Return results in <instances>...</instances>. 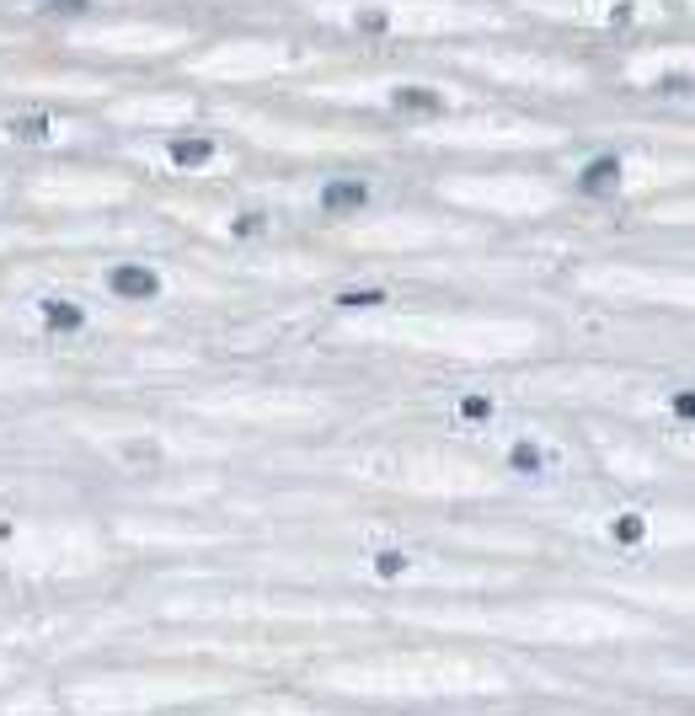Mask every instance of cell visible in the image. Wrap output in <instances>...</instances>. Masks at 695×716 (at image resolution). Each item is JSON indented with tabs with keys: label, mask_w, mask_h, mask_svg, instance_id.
Listing matches in <instances>:
<instances>
[{
	"label": "cell",
	"mask_w": 695,
	"mask_h": 716,
	"mask_svg": "<svg viewBox=\"0 0 695 716\" xmlns=\"http://www.w3.org/2000/svg\"><path fill=\"white\" fill-rule=\"evenodd\" d=\"M305 684L337 695L343 706H455V700L514 695V663L466 647L332 652L311 663Z\"/></svg>",
	"instance_id": "cell-1"
},
{
	"label": "cell",
	"mask_w": 695,
	"mask_h": 716,
	"mask_svg": "<svg viewBox=\"0 0 695 716\" xmlns=\"http://www.w3.org/2000/svg\"><path fill=\"white\" fill-rule=\"evenodd\" d=\"M65 716H161L182 706H214L252 690V674L214 658H145V663H91L54 679Z\"/></svg>",
	"instance_id": "cell-2"
},
{
	"label": "cell",
	"mask_w": 695,
	"mask_h": 716,
	"mask_svg": "<svg viewBox=\"0 0 695 716\" xmlns=\"http://www.w3.org/2000/svg\"><path fill=\"white\" fill-rule=\"evenodd\" d=\"M107 289L118 294V300H156L166 289L156 268H145V262H118L113 273H107Z\"/></svg>",
	"instance_id": "cell-3"
},
{
	"label": "cell",
	"mask_w": 695,
	"mask_h": 716,
	"mask_svg": "<svg viewBox=\"0 0 695 716\" xmlns=\"http://www.w3.org/2000/svg\"><path fill=\"white\" fill-rule=\"evenodd\" d=\"M38 326L43 332H54V337H75L86 326V310L75 300H43L38 305Z\"/></svg>",
	"instance_id": "cell-4"
},
{
	"label": "cell",
	"mask_w": 695,
	"mask_h": 716,
	"mask_svg": "<svg viewBox=\"0 0 695 716\" xmlns=\"http://www.w3.org/2000/svg\"><path fill=\"white\" fill-rule=\"evenodd\" d=\"M578 188H583V193H599V198L615 193V188H621V161H615V155H599V161H589V166H583V177H578Z\"/></svg>",
	"instance_id": "cell-5"
},
{
	"label": "cell",
	"mask_w": 695,
	"mask_h": 716,
	"mask_svg": "<svg viewBox=\"0 0 695 716\" xmlns=\"http://www.w3.org/2000/svg\"><path fill=\"white\" fill-rule=\"evenodd\" d=\"M321 204H327L332 214H343V209H364V204H369V182H359V177H348V182H327Z\"/></svg>",
	"instance_id": "cell-6"
},
{
	"label": "cell",
	"mask_w": 695,
	"mask_h": 716,
	"mask_svg": "<svg viewBox=\"0 0 695 716\" xmlns=\"http://www.w3.org/2000/svg\"><path fill=\"white\" fill-rule=\"evenodd\" d=\"M391 102L407 107V113H428V107H439V91H428V86H401Z\"/></svg>",
	"instance_id": "cell-7"
},
{
	"label": "cell",
	"mask_w": 695,
	"mask_h": 716,
	"mask_svg": "<svg viewBox=\"0 0 695 716\" xmlns=\"http://www.w3.org/2000/svg\"><path fill=\"white\" fill-rule=\"evenodd\" d=\"M209 155H214L209 139H177V145H172V161H177V166H204Z\"/></svg>",
	"instance_id": "cell-8"
},
{
	"label": "cell",
	"mask_w": 695,
	"mask_h": 716,
	"mask_svg": "<svg viewBox=\"0 0 695 716\" xmlns=\"http://www.w3.org/2000/svg\"><path fill=\"white\" fill-rule=\"evenodd\" d=\"M11 134H17V139H43V134H49V118H43V113L11 118Z\"/></svg>",
	"instance_id": "cell-9"
},
{
	"label": "cell",
	"mask_w": 695,
	"mask_h": 716,
	"mask_svg": "<svg viewBox=\"0 0 695 716\" xmlns=\"http://www.w3.org/2000/svg\"><path fill=\"white\" fill-rule=\"evenodd\" d=\"M460 417H492V401L487 396H466L460 401Z\"/></svg>",
	"instance_id": "cell-10"
}]
</instances>
